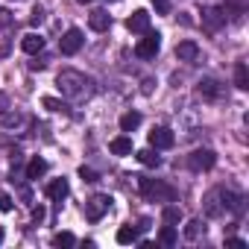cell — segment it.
I'll return each instance as SVG.
<instances>
[{"label":"cell","mask_w":249,"mask_h":249,"mask_svg":"<svg viewBox=\"0 0 249 249\" xmlns=\"http://www.w3.org/2000/svg\"><path fill=\"white\" fill-rule=\"evenodd\" d=\"M56 85H59V91H62L65 97H85L91 79H88L85 73H79V71H62V73L56 76Z\"/></svg>","instance_id":"obj_1"},{"label":"cell","mask_w":249,"mask_h":249,"mask_svg":"<svg viewBox=\"0 0 249 249\" xmlns=\"http://www.w3.org/2000/svg\"><path fill=\"white\" fill-rule=\"evenodd\" d=\"M159 50H161V36H159V33H147V36L135 44V56H138V59H156Z\"/></svg>","instance_id":"obj_2"},{"label":"cell","mask_w":249,"mask_h":249,"mask_svg":"<svg viewBox=\"0 0 249 249\" xmlns=\"http://www.w3.org/2000/svg\"><path fill=\"white\" fill-rule=\"evenodd\" d=\"M138 191L144 196H161V199H173V188L156 182V179H147V176H138Z\"/></svg>","instance_id":"obj_3"},{"label":"cell","mask_w":249,"mask_h":249,"mask_svg":"<svg viewBox=\"0 0 249 249\" xmlns=\"http://www.w3.org/2000/svg\"><path fill=\"white\" fill-rule=\"evenodd\" d=\"M111 208V196H106V194H97V196H91L88 202H85V217L91 220V223H97V220H103V214Z\"/></svg>","instance_id":"obj_4"},{"label":"cell","mask_w":249,"mask_h":249,"mask_svg":"<svg viewBox=\"0 0 249 249\" xmlns=\"http://www.w3.org/2000/svg\"><path fill=\"white\" fill-rule=\"evenodd\" d=\"M82 44H85L82 30H68V33L62 36V41H59V50H62L65 56H76V53L82 50Z\"/></svg>","instance_id":"obj_5"},{"label":"cell","mask_w":249,"mask_h":249,"mask_svg":"<svg viewBox=\"0 0 249 249\" xmlns=\"http://www.w3.org/2000/svg\"><path fill=\"white\" fill-rule=\"evenodd\" d=\"M188 164L194 170H211L217 164V156H214V150H194L191 159H188Z\"/></svg>","instance_id":"obj_6"},{"label":"cell","mask_w":249,"mask_h":249,"mask_svg":"<svg viewBox=\"0 0 249 249\" xmlns=\"http://www.w3.org/2000/svg\"><path fill=\"white\" fill-rule=\"evenodd\" d=\"M223 24H226V9H214V6L202 9V27H205L208 33H217Z\"/></svg>","instance_id":"obj_7"},{"label":"cell","mask_w":249,"mask_h":249,"mask_svg":"<svg viewBox=\"0 0 249 249\" xmlns=\"http://www.w3.org/2000/svg\"><path fill=\"white\" fill-rule=\"evenodd\" d=\"M173 141H176V138H173V132H170L167 126H156V129L150 132V147H153V150H170Z\"/></svg>","instance_id":"obj_8"},{"label":"cell","mask_w":249,"mask_h":249,"mask_svg":"<svg viewBox=\"0 0 249 249\" xmlns=\"http://www.w3.org/2000/svg\"><path fill=\"white\" fill-rule=\"evenodd\" d=\"M126 27H129V33H147L150 30V12H144V9L132 12L129 21H126Z\"/></svg>","instance_id":"obj_9"},{"label":"cell","mask_w":249,"mask_h":249,"mask_svg":"<svg viewBox=\"0 0 249 249\" xmlns=\"http://www.w3.org/2000/svg\"><path fill=\"white\" fill-rule=\"evenodd\" d=\"M21 50L30 53V56H38V53L44 50V38H41L38 33H27V36L21 38Z\"/></svg>","instance_id":"obj_10"},{"label":"cell","mask_w":249,"mask_h":249,"mask_svg":"<svg viewBox=\"0 0 249 249\" xmlns=\"http://www.w3.org/2000/svg\"><path fill=\"white\" fill-rule=\"evenodd\" d=\"M44 194H47V199H53V202H62V199L68 196V179H53V182H47Z\"/></svg>","instance_id":"obj_11"},{"label":"cell","mask_w":249,"mask_h":249,"mask_svg":"<svg viewBox=\"0 0 249 249\" xmlns=\"http://www.w3.org/2000/svg\"><path fill=\"white\" fill-rule=\"evenodd\" d=\"M88 27H91L94 33H106V30L111 27V15H108V12H103V9H97V12H91V15H88Z\"/></svg>","instance_id":"obj_12"},{"label":"cell","mask_w":249,"mask_h":249,"mask_svg":"<svg viewBox=\"0 0 249 249\" xmlns=\"http://www.w3.org/2000/svg\"><path fill=\"white\" fill-rule=\"evenodd\" d=\"M196 56H199L196 41H182V44H176V59H179V62H194Z\"/></svg>","instance_id":"obj_13"},{"label":"cell","mask_w":249,"mask_h":249,"mask_svg":"<svg viewBox=\"0 0 249 249\" xmlns=\"http://www.w3.org/2000/svg\"><path fill=\"white\" fill-rule=\"evenodd\" d=\"M111 153L114 156H132V138L129 135H117V138H111Z\"/></svg>","instance_id":"obj_14"},{"label":"cell","mask_w":249,"mask_h":249,"mask_svg":"<svg viewBox=\"0 0 249 249\" xmlns=\"http://www.w3.org/2000/svg\"><path fill=\"white\" fill-rule=\"evenodd\" d=\"M47 167H50V164H47L44 159H38V156H36V159L27 164V179H33V182H36V179H41V176L47 173Z\"/></svg>","instance_id":"obj_15"},{"label":"cell","mask_w":249,"mask_h":249,"mask_svg":"<svg viewBox=\"0 0 249 249\" xmlns=\"http://www.w3.org/2000/svg\"><path fill=\"white\" fill-rule=\"evenodd\" d=\"M141 126V114L138 111H126L120 117V132H135Z\"/></svg>","instance_id":"obj_16"},{"label":"cell","mask_w":249,"mask_h":249,"mask_svg":"<svg viewBox=\"0 0 249 249\" xmlns=\"http://www.w3.org/2000/svg\"><path fill=\"white\" fill-rule=\"evenodd\" d=\"M114 237H117V243H120V246H129V243H135V240H138V229H132V226H120Z\"/></svg>","instance_id":"obj_17"},{"label":"cell","mask_w":249,"mask_h":249,"mask_svg":"<svg viewBox=\"0 0 249 249\" xmlns=\"http://www.w3.org/2000/svg\"><path fill=\"white\" fill-rule=\"evenodd\" d=\"M159 150H153V147H147V150H141L138 153V161L144 164V167H159L161 164V156H156Z\"/></svg>","instance_id":"obj_18"},{"label":"cell","mask_w":249,"mask_h":249,"mask_svg":"<svg viewBox=\"0 0 249 249\" xmlns=\"http://www.w3.org/2000/svg\"><path fill=\"white\" fill-rule=\"evenodd\" d=\"M161 220H164L167 226H179V223H182V208H176V205H164Z\"/></svg>","instance_id":"obj_19"},{"label":"cell","mask_w":249,"mask_h":249,"mask_svg":"<svg viewBox=\"0 0 249 249\" xmlns=\"http://www.w3.org/2000/svg\"><path fill=\"white\" fill-rule=\"evenodd\" d=\"M234 85H237L240 91L249 88V68H246V65H237V68H234Z\"/></svg>","instance_id":"obj_20"},{"label":"cell","mask_w":249,"mask_h":249,"mask_svg":"<svg viewBox=\"0 0 249 249\" xmlns=\"http://www.w3.org/2000/svg\"><path fill=\"white\" fill-rule=\"evenodd\" d=\"M159 240H161L164 246H173V243L179 240V231H176V226H167V223H164V229L159 231Z\"/></svg>","instance_id":"obj_21"},{"label":"cell","mask_w":249,"mask_h":249,"mask_svg":"<svg viewBox=\"0 0 249 249\" xmlns=\"http://www.w3.org/2000/svg\"><path fill=\"white\" fill-rule=\"evenodd\" d=\"M202 231H205L202 220H188V226H185V237H188V240H196Z\"/></svg>","instance_id":"obj_22"},{"label":"cell","mask_w":249,"mask_h":249,"mask_svg":"<svg viewBox=\"0 0 249 249\" xmlns=\"http://www.w3.org/2000/svg\"><path fill=\"white\" fill-rule=\"evenodd\" d=\"M199 94H202V97H208V100H214V97L220 94V88H217V82H214V79H202V82H199Z\"/></svg>","instance_id":"obj_23"},{"label":"cell","mask_w":249,"mask_h":249,"mask_svg":"<svg viewBox=\"0 0 249 249\" xmlns=\"http://www.w3.org/2000/svg\"><path fill=\"white\" fill-rule=\"evenodd\" d=\"M205 211H208L211 217L223 214V205H217V191H211V194H208V199H205Z\"/></svg>","instance_id":"obj_24"},{"label":"cell","mask_w":249,"mask_h":249,"mask_svg":"<svg viewBox=\"0 0 249 249\" xmlns=\"http://www.w3.org/2000/svg\"><path fill=\"white\" fill-rule=\"evenodd\" d=\"M41 106H44V108H50V111H65V108H68L59 97H44V100H41Z\"/></svg>","instance_id":"obj_25"},{"label":"cell","mask_w":249,"mask_h":249,"mask_svg":"<svg viewBox=\"0 0 249 249\" xmlns=\"http://www.w3.org/2000/svg\"><path fill=\"white\" fill-rule=\"evenodd\" d=\"M53 243H56V246H73L76 237H73L71 231H59V234H53Z\"/></svg>","instance_id":"obj_26"},{"label":"cell","mask_w":249,"mask_h":249,"mask_svg":"<svg viewBox=\"0 0 249 249\" xmlns=\"http://www.w3.org/2000/svg\"><path fill=\"white\" fill-rule=\"evenodd\" d=\"M79 176H82V182H97V173L91 167H85V164L79 167Z\"/></svg>","instance_id":"obj_27"},{"label":"cell","mask_w":249,"mask_h":249,"mask_svg":"<svg viewBox=\"0 0 249 249\" xmlns=\"http://www.w3.org/2000/svg\"><path fill=\"white\" fill-rule=\"evenodd\" d=\"M0 211H12V196L9 194H0Z\"/></svg>","instance_id":"obj_28"},{"label":"cell","mask_w":249,"mask_h":249,"mask_svg":"<svg viewBox=\"0 0 249 249\" xmlns=\"http://www.w3.org/2000/svg\"><path fill=\"white\" fill-rule=\"evenodd\" d=\"M153 3H156V12H161V15L170 12V0H153Z\"/></svg>","instance_id":"obj_29"},{"label":"cell","mask_w":249,"mask_h":249,"mask_svg":"<svg viewBox=\"0 0 249 249\" xmlns=\"http://www.w3.org/2000/svg\"><path fill=\"white\" fill-rule=\"evenodd\" d=\"M226 246H234V249H246V240H243V237H229V240H226Z\"/></svg>","instance_id":"obj_30"},{"label":"cell","mask_w":249,"mask_h":249,"mask_svg":"<svg viewBox=\"0 0 249 249\" xmlns=\"http://www.w3.org/2000/svg\"><path fill=\"white\" fill-rule=\"evenodd\" d=\"M41 21H44V9L36 6V9H33V24H41Z\"/></svg>","instance_id":"obj_31"},{"label":"cell","mask_w":249,"mask_h":249,"mask_svg":"<svg viewBox=\"0 0 249 249\" xmlns=\"http://www.w3.org/2000/svg\"><path fill=\"white\" fill-rule=\"evenodd\" d=\"M33 220H36V223H41V220H44V205L33 208Z\"/></svg>","instance_id":"obj_32"},{"label":"cell","mask_w":249,"mask_h":249,"mask_svg":"<svg viewBox=\"0 0 249 249\" xmlns=\"http://www.w3.org/2000/svg\"><path fill=\"white\" fill-rule=\"evenodd\" d=\"M3 106H6V97H3V94H0V111H6Z\"/></svg>","instance_id":"obj_33"},{"label":"cell","mask_w":249,"mask_h":249,"mask_svg":"<svg viewBox=\"0 0 249 249\" xmlns=\"http://www.w3.org/2000/svg\"><path fill=\"white\" fill-rule=\"evenodd\" d=\"M3 237H6V234H3V226H0V243H3Z\"/></svg>","instance_id":"obj_34"},{"label":"cell","mask_w":249,"mask_h":249,"mask_svg":"<svg viewBox=\"0 0 249 249\" xmlns=\"http://www.w3.org/2000/svg\"><path fill=\"white\" fill-rule=\"evenodd\" d=\"M76 3H94V0H76Z\"/></svg>","instance_id":"obj_35"}]
</instances>
